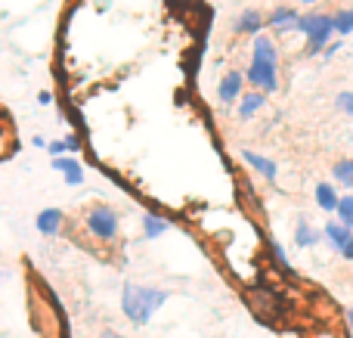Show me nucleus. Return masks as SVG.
Masks as SVG:
<instances>
[{
  "label": "nucleus",
  "mask_w": 353,
  "mask_h": 338,
  "mask_svg": "<svg viewBox=\"0 0 353 338\" xmlns=\"http://www.w3.org/2000/svg\"><path fill=\"white\" fill-rule=\"evenodd\" d=\"M168 230H171V223H168L165 217H159V215L143 217V236H146V239H159V236H165Z\"/></svg>",
  "instance_id": "obj_15"
},
{
  "label": "nucleus",
  "mask_w": 353,
  "mask_h": 338,
  "mask_svg": "<svg viewBox=\"0 0 353 338\" xmlns=\"http://www.w3.org/2000/svg\"><path fill=\"white\" fill-rule=\"evenodd\" d=\"M62 221H65V215H62L59 208H47L37 215V230H41L43 236H56L62 230Z\"/></svg>",
  "instance_id": "obj_8"
},
{
  "label": "nucleus",
  "mask_w": 353,
  "mask_h": 338,
  "mask_svg": "<svg viewBox=\"0 0 353 338\" xmlns=\"http://www.w3.org/2000/svg\"><path fill=\"white\" fill-rule=\"evenodd\" d=\"M97 10H99V12L109 10V0H97Z\"/></svg>",
  "instance_id": "obj_26"
},
{
  "label": "nucleus",
  "mask_w": 353,
  "mask_h": 338,
  "mask_svg": "<svg viewBox=\"0 0 353 338\" xmlns=\"http://www.w3.org/2000/svg\"><path fill=\"white\" fill-rule=\"evenodd\" d=\"M37 103H41V106H50V103H53V93H50V90H41V93H37Z\"/></svg>",
  "instance_id": "obj_24"
},
{
  "label": "nucleus",
  "mask_w": 353,
  "mask_h": 338,
  "mask_svg": "<svg viewBox=\"0 0 353 338\" xmlns=\"http://www.w3.org/2000/svg\"><path fill=\"white\" fill-rule=\"evenodd\" d=\"M47 149L56 155V159H62V152H68L65 149V140H56V143H47Z\"/></svg>",
  "instance_id": "obj_22"
},
{
  "label": "nucleus",
  "mask_w": 353,
  "mask_h": 338,
  "mask_svg": "<svg viewBox=\"0 0 353 338\" xmlns=\"http://www.w3.org/2000/svg\"><path fill=\"white\" fill-rule=\"evenodd\" d=\"M298 31L307 34V43H310L307 50H310V53H319L323 47H329L335 22H332V16H323V12H307V16H301Z\"/></svg>",
  "instance_id": "obj_2"
},
{
  "label": "nucleus",
  "mask_w": 353,
  "mask_h": 338,
  "mask_svg": "<svg viewBox=\"0 0 353 338\" xmlns=\"http://www.w3.org/2000/svg\"><path fill=\"white\" fill-rule=\"evenodd\" d=\"M263 106H267V93H261V90L245 93V97L239 99V118H254Z\"/></svg>",
  "instance_id": "obj_9"
},
{
  "label": "nucleus",
  "mask_w": 353,
  "mask_h": 338,
  "mask_svg": "<svg viewBox=\"0 0 353 338\" xmlns=\"http://www.w3.org/2000/svg\"><path fill=\"white\" fill-rule=\"evenodd\" d=\"M323 230H325V239H329V246L335 248V252H341V248L353 239V230H350V227H344L341 221H329Z\"/></svg>",
  "instance_id": "obj_7"
},
{
  "label": "nucleus",
  "mask_w": 353,
  "mask_h": 338,
  "mask_svg": "<svg viewBox=\"0 0 353 338\" xmlns=\"http://www.w3.org/2000/svg\"><path fill=\"white\" fill-rule=\"evenodd\" d=\"M270 255H273V261L282 267V270H288V258H285V252H282L279 242H270Z\"/></svg>",
  "instance_id": "obj_20"
},
{
  "label": "nucleus",
  "mask_w": 353,
  "mask_h": 338,
  "mask_svg": "<svg viewBox=\"0 0 353 338\" xmlns=\"http://www.w3.org/2000/svg\"><path fill=\"white\" fill-rule=\"evenodd\" d=\"M242 84H245V78H242L239 72L223 74V78H220V84H217V97H220V103H236V99L242 97Z\"/></svg>",
  "instance_id": "obj_5"
},
{
  "label": "nucleus",
  "mask_w": 353,
  "mask_h": 338,
  "mask_svg": "<svg viewBox=\"0 0 353 338\" xmlns=\"http://www.w3.org/2000/svg\"><path fill=\"white\" fill-rule=\"evenodd\" d=\"M338 221H341L344 227L353 230V192H350V196H344L341 205H338Z\"/></svg>",
  "instance_id": "obj_19"
},
{
  "label": "nucleus",
  "mask_w": 353,
  "mask_h": 338,
  "mask_svg": "<svg viewBox=\"0 0 353 338\" xmlns=\"http://www.w3.org/2000/svg\"><path fill=\"white\" fill-rule=\"evenodd\" d=\"M332 22H335V31L338 34H350L353 31V10H341L332 16Z\"/></svg>",
  "instance_id": "obj_18"
},
{
  "label": "nucleus",
  "mask_w": 353,
  "mask_h": 338,
  "mask_svg": "<svg viewBox=\"0 0 353 338\" xmlns=\"http://www.w3.org/2000/svg\"><path fill=\"white\" fill-rule=\"evenodd\" d=\"M335 180L341 186H353V159H341L335 165Z\"/></svg>",
  "instance_id": "obj_17"
},
{
  "label": "nucleus",
  "mask_w": 353,
  "mask_h": 338,
  "mask_svg": "<svg viewBox=\"0 0 353 338\" xmlns=\"http://www.w3.org/2000/svg\"><path fill=\"white\" fill-rule=\"evenodd\" d=\"M84 221H87L90 236H97L99 242L118 239V215H115V208H109V205H93V208L87 211Z\"/></svg>",
  "instance_id": "obj_3"
},
{
  "label": "nucleus",
  "mask_w": 353,
  "mask_h": 338,
  "mask_svg": "<svg viewBox=\"0 0 353 338\" xmlns=\"http://www.w3.org/2000/svg\"><path fill=\"white\" fill-rule=\"evenodd\" d=\"M301 3H313V0H301Z\"/></svg>",
  "instance_id": "obj_28"
},
{
  "label": "nucleus",
  "mask_w": 353,
  "mask_h": 338,
  "mask_svg": "<svg viewBox=\"0 0 353 338\" xmlns=\"http://www.w3.org/2000/svg\"><path fill=\"white\" fill-rule=\"evenodd\" d=\"M341 258H347V261H353V239L347 242V246L341 248Z\"/></svg>",
  "instance_id": "obj_25"
},
{
  "label": "nucleus",
  "mask_w": 353,
  "mask_h": 338,
  "mask_svg": "<svg viewBox=\"0 0 353 338\" xmlns=\"http://www.w3.org/2000/svg\"><path fill=\"white\" fill-rule=\"evenodd\" d=\"M53 171H59V174H65V183L68 186H78V183H84V168H81V161L78 159H53Z\"/></svg>",
  "instance_id": "obj_6"
},
{
  "label": "nucleus",
  "mask_w": 353,
  "mask_h": 338,
  "mask_svg": "<svg viewBox=\"0 0 353 338\" xmlns=\"http://www.w3.org/2000/svg\"><path fill=\"white\" fill-rule=\"evenodd\" d=\"M347 323H350V335H353V310H347Z\"/></svg>",
  "instance_id": "obj_27"
},
{
  "label": "nucleus",
  "mask_w": 353,
  "mask_h": 338,
  "mask_svg": "<svg viewBox=\"0 0 353 338\" xmlns=\"http://www.w3.org/2000/svg\"><path fill=\"white\" fill-rule=\"evenodd\" d=\"M298 22H301V16L292 6H282V10H276L270 16V28H276V31H298Z\"/></svg>",
  "instance_id": "obj_10"
},
{
  "label": "nucleus",
  "mask_w": 353,
  "mask_h": 338,
  "mask_svg": "<svg viewBox=\"0 0 353 338\" xmlns=\"http://www.w3.org/2000/svg\"><path fill=\"white\" fill-rule=\"evenodd\" d=\"M245 81H248L254 90H261V93H273L276 87H279V66H276V62L251 59L248 72H245Z\"/></svg>",
  "instance_id": "obj_4"
},
{
  "label": "nucleus",
  "mask_w": 353,
  "mask_h": 338,
  "mask_svg": "<svg viewBox=\"0 0 353 338\" xmlns=\"http://www.w3.org/2000/svg\"><path fill=\"white\" fill-rule=\"evenodd\" d=\"M263 28V16L257 10H245L242 16L236 19V31L239 34H257Z\"/></svg>",
  "instance_id": "obj_13"
},
{
  "label": "nucleus",
  "mask_w": 353,
  "mask_h": 338,
  "mask_svg": "<svg viewBox=\"0 0 353 338\" xmlns=\"http://www.w3.org/2000/svg\"><path fill=\"white\" fill-rule=\"evenodd\" d=\"M316 205L323 211H338V205H341V196L335 192V186H332V183H319L316 186Z\"/></svg>",
  "instance_id": "obj_14"
},
{
  "label": "nucleus",
  "mask_w": 353,
  "mask_h": 338,
  "mask_svg": "<svg viewBox=\"0 0 353 338\" xmlns=\"http://www.w3.org/2000/svg\"><path fill=\"white\" fill-rule=\"evenodd\" d=\"M242 159H245V161H248V165H251V168H254V171H257V174H261V177H263V180H276V174H279V171H276V161L263 159V155L251 152V149H245V152H242Z\"/></svg>",
  "instance_id": "obj_12"
},
{
  "label": "nucleus",
  "mask_w": 353,
  "mask_h": 338,
  "mask_svg": "<svg viewBox=\"0 0 353 338\" xmlns=\"http://www.w3.org/2000/svg\"><path fill=\"white\" fill-rule=\"evenodd\" d=\"M168 301V292L165 289H152V286H137L128 283L124 286V295H121V310L134 326H146L152 320V314Z\"/></svg>",
  "instance_id": "obj_1"
},
{
  "label": "nucleus",
  "mask_w": 353,
  "mask_h": 338,
  "mask_svg": "<svg viewBox=\"0 0 353 338\" xmlns=\"http://www.w3.org/2000/svg\"><path fill=\"white\" fill-rule=\"evenodd\" d=\"M65 149H68V152H78V149H81V140L68 134V137H65Z\"/></svg>",
  "instance_id": "obj_23"
},
{
  "label": "nucleus",
  "mask_w": 353,
  "mask_h": 338,
  "mask_svg": "<svg viewBox=\"0 0 353 338\" xmlns=\"http://www.w3.org/2000/svg\"><path fill=\"white\" fill-rule=\"evenodd\" d=\"M294 242H298L301 248H310V246H316V242H319V233L310 227V221H307V217H301V221H298V233H294Z\"/></svg>",
  "instance_id": "obj_16"
},
{
  "label": "nucleus",
  "mask_w": 353,
  "mask_h": 338,
  "mask_svg": "<svg viewBox=\"0 0 353 338\" xmlns=\"http://www.w3.org/2000/svg\"><path fill=\"white\" fill-rule=\"evenodd\" d=\"M251 59H261V62H276L279 66V50H276V43L270 41L267 34H257L254 37V47H251Z\"/></svg>",
  "instance_id": "obj_11"
},
{
  "label": "nucleus",
  "mask_w": 353,
  "mask_h": 338,
  "mask_svg": "<svg viewBox=\"0 0 353 338\" xmlns=\"http://www.w3.org/2000/svg\"><path fill=\"white\" fill-rule=\"evenodd\" d=\"M335 106L341 112H347V115H353V93L350 90H344V93H338V99H335Z\"/></svg>",
  "instance_id": "obj_21"
}]
</instances>
